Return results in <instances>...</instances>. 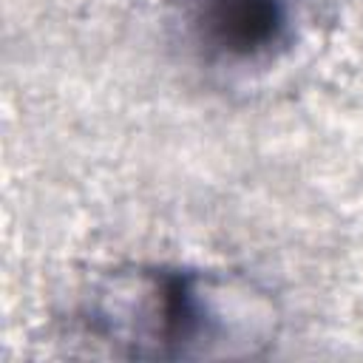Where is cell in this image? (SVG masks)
I'll return each instance as SVG.
<instances>
[{
	"label": "cell",
	"instance_id": "6da1fadb",
	"mask_svg": "<svg viewBox=\"0 0 363 363\" xmlns=\"http://www.w3.org/2000/svg\"><path fill=\"white\" fill-rule=\"evenodd\" d=\"M77 323L119 357L213 360L258 354L275 335V309L238 275L133 264L91 286Z\"/></svg>",
	"mask_w": 363,
	"mask_h": 363
},
{
	"label": "cell",
	"instance_id": "7a4b0ae2",
	"mask_svg": "<svg viewBox=\"0 0 363 363\" xmlns=\"http://www.w3.org/2000/svg\"><path fill=\"white\" fill-rule=\"evenodd\" d=\"M182 17L196 48L227 65L275 57L292 37V0H184Z\"/></svg>",
	"mask_w": 363,
	"mask_h": 363
}]
</instances>
